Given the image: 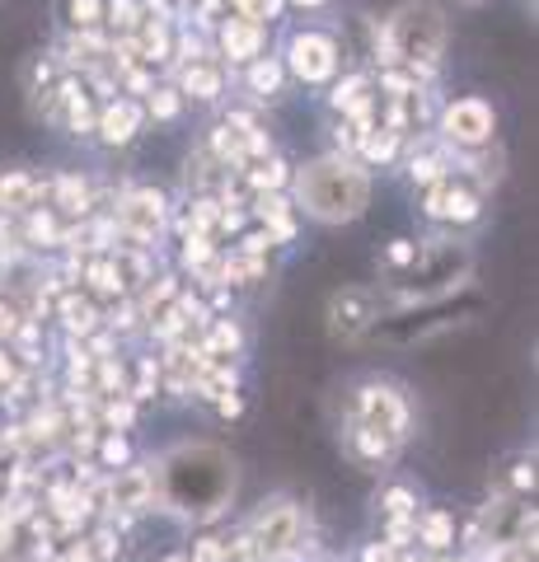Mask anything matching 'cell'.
<instances>
[{
  "mask_svg": "<svg viewBox=\"0 0 539 562\" xmlns=\"http://www.w3.org/2000/svg\"><path fill=\"white\" fill-rule=\"evenodd\" d=\"M155 483V497L169 516H183V520H216L225 512V502L235 497V460L225 454L221 446H206V441H188L179 450H169L160 469L150 473Z\"/></svg>",
  "mask_w": 539,
  "mask_h": 562,
  "instance_id": "1",
  "label": "cell"
},
{
  "mask_svg": "<svg viewBox=\"0 0 539 562\" xmlns=\"http://www.w3.org/2000/svg\"><path fill=\"white\" fill-rule=\"evenodd\" d=\"M408 436V403L385 380H361L347 398V454L357 464H385Z\"/></svg>",
  "mask_w": 539,
  "mask_h": 562,
  "instance_id": "2",
  "label": "cell"
},
{
  "mask_svg": "<svg viewBox=\"0 0 539 562\" xmlns=\"http://www.w3.org/2000/svg\"><path fill=\"white\" fill-rule=\"evenodd\" d=\"M295 202L305 206V216H315L324 225L357 221L371 202V173L347 155H328L295 173Z\"/></svg>",
  "mask_w": 539,
  "mask_h": 562,
  "instance_id": "3",
  "label": "cell"
},
{
  "mask_svg": "<svg viewBox=\"0 0 539 562\" xmlns=\"http://www.w3.org/2000/svg\"><path fill=\"white\" fill-rule=\"evenodd\" d=\"M446 52V14L431 5V0H408V5L394 10V20L380 29V61L390 70L404 61L413 66V80L437 70Z\"/></svg>",
  "mask_w": 539,
  "mask_h": 562,
  "instance_id": "4",
  "label": "cell"
},
{
  "mask_svg": "<svg viewBox=\"0 0 539 562\" xmlns=\"http://www.w3.org/2000/svg\"><path fill=\"white\" fill-rule=\"evenodd\" d=\"M301 535H305V512L291 497H272L249 516L239 543L254 553V562H282L295 553Z\"/></svg>",
  "mask_w": 539,
  "mask_h": 562,
  "instance_id": "5",
  "label": "cell"
},
{
  "mask_svg": "<svg viewBox=\"0 0 539 562\" xmlns=\"http://www.w3.org/2000/svg\"><path fill=\"white\" fill-rule=\"evenodd\" d=\"M398 277V295L413 305H427V301H437V295L446 291H456L464 286V277H469V258L460 249H417V262L404 272H394Z\"/></svg>",
  "mask_w": 539,
  "mask_h": 562,
  "instance_id": "6",
  "label": "cell"
},
{
  "mask_svg": "<svg viewBox=\"0 0 539 562\" xmlns=\"http://www.w3.org/2000/svg\"><path fill=\"white\" fill-rule=\"evenodd\" d=\"M375 319H385V301H380L371 286H343V291H334V301H328V333L343 342L367 338Z\"/></svg>",
  "mask_w": 539,
  "mask_h": 562,
  "instance_id": "7",
  "label": "cell"
},
{
  "mask_svg": "<svg viewBox=\"0 0 539 562\" xmlns=\"http://www.w3.org/2000/svg\"><path fill=\"white\" fill-rule=\"evenodd\" d=\"M165 192L160 188H132L123 202H117V225H123V235L136 244V249H146L150 239H160L165 231Z\"/></svg>",
  "mask_w": 539,
  "mask_h": 562,
  "instance_id": "8",
  "label": "cell"
},
{
  "mask_svg": "<svg viewBox=\"0 0 539 562\" xmlns=\"http://www.w3.org/2000/svg\"><path fill=\"white\" fill-rule=\"evenodd\" d=\"M441 132L450 146H460V150H483L493 140L497 132V113L489 109L483 99H456L450 109L441 113Z\"/></svg>",
  "mask_w": 539,
  "mask_h": 562,
  "instance_id": "9",
  "label": "cell"
},
{
  "mask_svg": "<svg viewBox=\"0 0 539 562\" xmlns=\"http://www.w3.org/2000/svg\"><path fill=\"white\" fill-rule=\"evenodd\" d=\"M291 70L301 76L305 85H319V80H334L338 76V43L328 38V33H315V29H305V33H295L291 38Z\"/></svg>",
  "mask_w": 539,
  "mask_h": 562,
  "instance_id": "10",
  "label": "cell"
},
{
  "mask_svg": "<svg viewBox=\"0 0 539 562\" xmlns=\"http://www.w3.org/2000/svg\"><path fill=\"white\" fill-rule=\"evenodd\" d=\"M427 216H437V221H456V225H469V221H479V192L474 188H464L456 179H441V183H431L427 188V202H423Z\"/></svg>",
  "mask_w": 539,
  "mask_h": 562,
  "instance_id": "11",
  "label": "cell"
},
{
  "mask_svg": "<svg viewBox=\"0 0 539 562\" xmlns=\"http://www.w3.org/2000/svg\"><path fill=\"white\" fill-rule=\"evenodd\" d=\"M155 502V483H150V469H117L113 483H109V506L113 512H146Z\"/></svg>",
  "mask_w": 539,
  "mask_h": 562,
  "instance_id": "12",
  "label": "cell"
},
{
  "mask_svg": "<svg viewBox=\"0 0 539 562\" xmlns=\"http://www.w3.org/2000/svg\"><path fill=\"white\" fill-rule=\"evenodd\" d=\"M43 198V183L29 169H0V216H29Z\"/></svg>",
  "mask_w": 539,
  "mask_h": 562,
  "instance_id": "13",
  "label": "cell"
},
{
  "mask_svg": "<svg viewBox=\"0 0 539 562\" xmlns=\"http://www.w3.org/2000/svg\"><path fill=\"white\" fill-rule=\"evenodd\" d=\"M142 103H132V99H113V103H103V113L94 117V127L99 136L109 140V146H127V140L136 136V127H142Z\"/></svg>",
  "mask_w": 539,
  "mask_h": 562,
  "instance_id": "14",
  "label": "cell"
},
{
  "mask_svg": "<svg viewBox=\"0 0 539 562\" xmlns=\"http://www.w3.org/2000/svg\"><path fill=\"white\" fill-rule=\"evenodd\" d=\"M263 43H268L263 24H249V20H225L221 24V52L231 61H258L263 57Z\"/></svg>",
  "mask_w": 539,
  "mask_h": 562,
  "instance_id": "15",
  "label": "cell"
},
{
  "mask_svg": "<svg viewBox=\"0 0 539 562\" xmlns=\"http://www.w3.org/2000/svg\"><path fill=\"white\" fill-rule=\"evenodd\" d=\"M413 535L423 539L431 553H446L450 543H456V516H450L446 506H431V512L413 516Z\"/></svg>",
  "mask_w": 539,
  "mask_h": 562,
  "instance_id": "16",
  "label": "cell"
},
{
  "mask_svg": "<svg viewBox=\"0 0 539 562\" xmlns=\"http://www.w3.org/2000/svg\"><path fill=\"white\" fill-rule=\"evenodd\" d=\"M221 90H225V76H221V66L216 61H188L183 66V90L179 94H193V99H202V103H212V99H221Z\"/></svg>",
  "mask_w": 539,
  "mask_h": 562,
  "instance_id": "17",
  "label": "cell"
},
{
  "mask_svg": "<svg viewBox=\"0 0 539 562\" xmlns=\"http://www.w3.org/2000/svg\"><path fill=\"white\" fill-rule=\"evenodd\" d=\"M57 314H61V324L71 328V333H94V324H99V310H94V301L90 295H80V291H66L61 301H57Z\"/></svg>",
  "mask_w": 539,
  "mask_h": 562,
  "instance_id": "18",
  "label": "cell"
},
{
  "mask_svg": "<svg viewBox=\"0 0 539 562\" xmlns=\"http://www.w3.org/2000/svg\"><path fill=\"white\" fill-rule=\"evenodd\" d=\"M254 206H258V221L268 225L272 244H277V239H291V235H295V221H291V206H287V198H277V192H268V198H258Z\"/></svg>",
  "mask_w": 539,
  "mask_h": 562,
  "instance_id": "19",
  "label": "cell"
},
{
  "mask_svg": "<svg viewBox=\"0 0 539 562\" xmlns=\"http://www.w3.org/2000/svg\"><path fill=\"white\" fill-rule=\"evenodd\" d=\"M57 206L61 211H71V216H85V211H90L94 202H90V183L85 179H76V173H57Z\"/></svg>",
  "mask_w": 539,
  "mask_h": 562,
  "instance_id": "20",
  "label": "cell"
},
{
  "mask_svg": "<svg viewBox=\"0 0 539 562\" xmlns=\"http://www.w3.org/2000/svg\"><path fill=\"white\" fill-rule=\"evenodd\" d=\"M113 258V272H117V286L123 291H136L142 281H150V262H146V254H109Z\"/></svg>",
  "mask_w": 539,
  "mask_h": 562,
  "instance_id": "21",
  "label": "cell"
},
{
  "mask_svg": "<svg viewBox=\"0 0 539 562\" xmlns=\"http://www.w3.org/2000/svg\"><path fill=\"white\" fill-rule=\"evenodd\" d=\"M245 183L254 188V192H277L287 183V165L277 160V155H263L254 169H245Z\"/></svg>",
  "mask_w": 539,
  "mask_h": 562,
  "instance_id": "22",
  "label": "cell"
},
{
  "mask_svg": "<svg viewBox=\"0 0 539 562\" xmlns=\"http://www.w3.org/2000/svg\"><path fill=\"white\" fill-rule=\"evenodd\" d=\"M249 90H254L258 99H268V94L282 90V61H272V57L249 61Z\"/></svg>",
  "mask_w": 539,
  "mask_h": 562,
  "instance_id": "23",
  "label": "cell"
},
{
  "mask_svg": "<svg viewBox=\"0 0 539 562\" xmlns=\"http://www.w3.org/2000/svg\"><path fill=\"white\" fill-rule=\"evenodd\" d=\"M103 20L123 33V38H132V33L142 29V5H136V0H109V5H103Z\"/></svg>",
  "mask_w": 539,
  "mask_h": 562,
  "instance_id": "24",
  "label": "cell"
},
{
  "mask_svg": "<svg viewBox=\"0 0 539 562\" xmlns=\"http://www.w3.org/2000/svg\"><path fill=\"white\" fill-rule=\"evenodd\" d=\"M61 235H66V231H57V221H52L47 211H38V206L29 211V225H24V244H43V249H47V244H61Z\"/></svg>",
  "mask_w": 539,
  "mask_h": 562,
  "instance_id": "25",
  "label": "cell"
},
{
  "mask_svg": "<svg viewBox=\"0 0 539 562\" xmlns=\"http://www.w3.org/2000/svg\"><path fill=\"white\" fill-rule=\"evenodd\" d=\"M380 506H385L390 520H413L417 516V497H413V487H404V483L380 492Z\"/></svg>",
  "mask_w": 539,
  "mask_h": 562,
  "instance_id": "26",
  "label": "cell"
},
{
  "mask_svg": "<svg viewBox=\"0 0 539 562\" xmlns=\"http://www.w3.org/2000/svg\"><path fill=\"white\" fill-rule=\"evenodd\" d=\"M66 20L76 33H90L103 24V0H66Z\"/></svg>",
  "mask_w": 539,
  "mask_h": 562,
  "instance_id": "27",
  "label": "cell"
},
{
  "mask_svg": "<svg viewBox=\"0 0 539 562\" xmlns=\"http://www.w3.org/2000/svg\"><path fill=\"white\" fill-rule=\"evenodd\" d=\"M239 342H245V333H239L231 319H212V338L202 342V351L216 357V351H239Z\"/></svg>",
  "mask_w": 539,
  "mask_h": 562,
  "instance_id": "28",
  "label": "cell"
},
{
  "mask_svg": "<svg viewBox=\"0 0 539 562\" xmlns=\"http://www.w3.org/2000/svg\"><path fill=\"white\" fill-rule=\"evenodd\" d=\"M357 150L367 155L371 165H385V160H394V150H398V136H394V132H385V127H375L367 140H361Z\"/></svg>",
  "mask_w": 539,
  "mask_h": 562,
  "instance_id": "29",
  "label": "cell"
},
{
  "mask_svg": "<svg viewBox=\"0 0 539 562\" xmlns=\"http://www.w3.org/2000/svg\"><path fill=\"white\" fill-rule=\"evenodd\" d=\"M413 183H423V188H431V183H441V179H450L446 173V160L441 155H413Z\"/></svg>",
  "mask_w": 539,
  "mask_h": 562,
  "instance_id": "30",
  "label": "cell"
},
{
  "mask_svg": "<svg viewBox=\"0 0 539 562\" xmlns=\"http://www.w3.org/2000/svg\"><path fill=\"white\" fill-rule=\"evenodd\" d=\"M85 277H90V286L99 295H123V286H117V272H113V258H94Z\"/></svg>",
  "mask_w": 539,
  "mask_h": 562,
  "instance_id": "31",
  "label": "cell"
},
{
  "mask_svg": "<svg viewBox=\"0 0 539 562\" xmlns=\"http://www.w3.org/2000/svg\"><path fill=\"white\" fill-rule=\"evenodd\" d=\"M146 109H150L155 122H173V117H179V109H183V94L179 90H155Z\"/></svg>",
  "mask_w": 539,
  "mask_h": 562,
  "instance_id": "32",
  "label": "cell"
},
{
  "mask_svg": "<svg viewBox=\"0 0 539 562\" xmlns=\"http://www.w3.org/2000/svg\"><path fill=\"white\" fill-rule=\"evenodd\" d=\"M239 10V20L249 24H263V20H277V10H282V0H231Z\"/></svg>",
  "mask_w": 539,
  "mask_h": 562,
  "instance_id": "33",
  "label": "cell"
},
{
  "mask_svg": "<svg viewBox=\"0 0 539 562\" xmlns=\"http://www.w3.org/2000/svg\"><path fill=\"white\" fill-rule=\"evenodd\" d=\"M127 436L123 431H109V436H103V441H99V460L103 464H109V469H117V464H127Z\"/></svg>",
  "mask_w": 539,
  "mask_h": 562,
  "instance_id": "34",
  "label": "cell"
},
{
  "mask_svg": "<svg viewBox=\"0 0 539 562\" xmlns=\"http://www.w3.org/2000/svg\"><path fill=\"white\" fill-rule=\"evenodd\" d=\"M103 417H109V427H113V431H127V427H132V417H136L132 398H127V394L109 398V403H103Z\"/></svg>",
  "mask_w": 539,
  "mask_h": 562,
  "instance_id": "35",
  "label": "cell"
},
{
  "mask_svg": "<svg viewBox=\"0 0 539 562\" xmlns=\"http://www.w3.org/2000/svg\"><path fill=\"white\" fill-rule=\"evenodd\" d=\"M24 80H29V94H33V99H43V94L52 90V61L38 57V61L29 66V76H24Z\"/></svg>",
  "mask_w": 539,
  "mask_h": 562,
  "instance_id": "36",
  "label": "cell"
},
{
  "mask_svg": "<svg viewBox=\"0 0 539 562\" xmlns=\"http://www.w3.org/2000/svg\"><path fill=\"white\" fill-rule=\"evenodd\" d=\"M385 262H390V272L413 268V262H417V244H413V239H394L390 254H385Z\"/></svg>",
  "mask_w": 539,
  "mask_h": 562,
  "instance_id": "37",
  "label": "cell"
},
{
  "mask_svg": "<svg viewBox=\"0 0 539 562\" xmlns=\"http://www.w3.org/2000/svg\"><path fill=\"white\" fill-rule=\"evenodd\" d=\"M188 558H193V562H225V543H221V539H212V535H202V539H193V549H188Z\"/></svg>",
  "mask_w": 539,
  "mask_h": 562,
  "instance_id": "38",
  "label": "cell"
},
{
  "mask_svg": "<svg viewBox=\"0 0 539 562\" xmlns=\"http://www.w3.org/2000/svg\"><path fill=\"white\" fill-rule=\"evenodd\" d=\"M489 562H535V549L530 543H493Z\"/></svg>",
  "mask_w": 539,
  "mask_h": 562,
  "instance_id": "39",
  "label": "cell"
},
{
  "mask_svg": "<svg viewBox=\"0 0 539 562\" xmlns=\"http://www.w3.org/2000/svg\"><path fill=\"white\" fill-rule=\"evenodd\" d=\"M507 479H512V492H516V497H526V492H535V464H530V460H516Z\"/></svg>",
  "mask_w": 539,
  "mask_h": 562,
  "instance_id": "40",
  "label": "cell"
},
{
  "mask_svg": "<svg viewBox=\"0 0 539 562\" xmlns=\"http://www.w3.org/2000/svg\"><path fill=\"white\" fill-rule=\"evenodd\" d=\"M20 324H24L20 305H14V301H0V342L14 338V333H20Z\"/></svg>",
  "mask_w": 539,
  "mask_h": 562,
  "instance_id": "41",
  "label": "cell"
},
{
  "mask_svg": "<svg viewBox=\"0 0 539 562\" xmlns=\"http://www.w3.org/2000/svg\"><path fill=\"white\" fill-rule=\"evenodd\" d=\"M216 403H221V417H239V413H245V398H239L235 390H231V394H221Z\"/></svg>",
  "mask_w": 539,
  "mask_h": 562,
  "instance_id": "42",
  "label": "cell"
},
{
  "mask_svg": "<svg viewBox=\"0 0 539 562\" xmlns=\"http://www.w3.org/2000/svg\"><path fill=\"white\" fill-rule=\"evenodd\" d=\"M14 380V361H10V351L0 347V384H10Z\"/></svg>",
  "mask_w": 539,
  "mask_h": 562,
  "instance_id": "43",
  "label": "cell"
},
{
  "mask_svg": "<svg viewBox=\"0 0 539 562\" xmlns=\"http://www.w3.org/2000/svg\"><path fill=\"white\" fill-rule=\"evenodd\" d=\"M160 562H193V558H188V553H165Z\"/></svg>",
  "mask_w": 539,
  "mask_h": 562,
  "instance_id": "44",
  "label": "cell"
},
{
  "mask_svg": "<svg viewBox=\"0 0 539 562\" xmlns=\"http://www.w3.org/2000/svg\"><path fill=\"white\" fill-rule=\"evenodd\" d=\"M295 5H305V10H319V5H324V0H295Z\"/></svg>",
  "mask_w": 539,
  "mask_h": 562,
  "instance_id": "45",
  "label": "cell"
}]
</instances>
